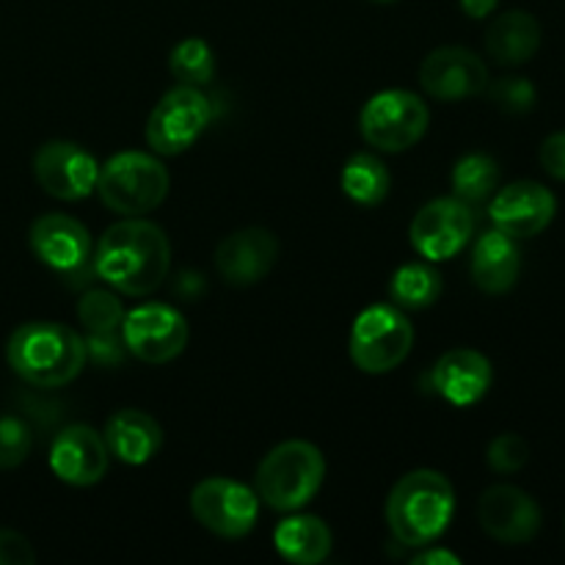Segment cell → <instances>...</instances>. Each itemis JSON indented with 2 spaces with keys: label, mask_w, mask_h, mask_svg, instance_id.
Returning a JSON list of instances; mask_svg holds the SVG:
<instances>
[{
  "label": "cell",
  "mask_w": 565,
  "mask_h": 565,
  "mask_svg": "<svg viewBox=\"0 0 565 565\" xmlns=\"http://www.w3.org/2000/svg\"><path fill=\"white\" fill-rule=\"evenodd\" d=\"M94 268H97L99 279L114 290L132 298L149 296L169 276V235L143 215L116 221L97 241Z\"/></svg>",
  "instance_id": "6da1fadb"
},
{
  "label": "cell",
  "mask_w": 565,
  "mask_h": 565,
  "mask_svg": "<svg viewBox=\"0 0 565 565\" xmlns=\"http://www.w3.org/2000/svg\"><path fill=\"white\" fill-rule=\"evenodd\" d=\"M86 342L75 329L55 320H31L11 331L6 362L25 384L39 390L66 386L86 367Z\"/></svg>",
  "instance_id": "7a4b0ae2"
},
{
  "label": "cell",
  "mask_w": 565,
  "mask_h": 565,
  "mask_svg": "<svg viewBox=\"0 0 565 565\" xmlns=\"http://www.w3.org/2000/svg\"><path fill=\"white\" fill-rule=\"evenodd\" d=\"M456 513V489L436 469H414L386 497V524L397 544L423 550L441 539Z\"/></svg>",
  "instance_id": "3957f363"
},
{
  "label": "cell",
  "mask_w": 565,
  "mask_h": 565,
  "mask_svg": "<svg viewBox=\"0 0 565 565\" xmlns=\"http://www.w3.org/2000/svg\"><path fill=\"white\" fill-rule=\"evenodd\" d=\"M326 480V458L312 441L290 439L276 445L257 467V497L281 513L301 511Z\"/></svg>",
  "instance_id": "277c9868"
},
{
  "label": "cell",
  "mask_w": 565,
  "mask_h": 565,
  "mask_svg": "<svg viewBox=\"0 0 565 565\" xmlns=\"http://www.w3.org/2000/svg\"><path fill=\"white\" fill-rule=\"evenodd\" d=\"M169 169L149 152H119L99 166L97 188L103 204L121 218H138L163 204L169 196Z\"/></svg>",
  "instance_id": "5b68a950"
},
{
  "label": "cell",
  "mask_w": 565,
  "mask_h": 565,
  "mask_svg": "<svg viewBox=\"0 0 565 565\" xmlns=\"http://www.w3.org/2000/svg\"><path fill=\"white\" fill-rule=\"evenodd\" d=\"M414 348V326L395 303H375L353 320L348 353L362 373L384 375L401 367Z\"/></svg>",
  "instance_id": "8992f818"
},
{
  "label": "cell",
  "mask_w": 565,
  "mask_h": 565,
  "mask_svg": "<svg viewBox=\"0 0 565 565\" xmlns=\"http://www.w3.org/2000/svg\"><path fill=\"white\" fill-rule=\"evenodd\" d=\"M430 110L423 97L406 88H386L370 97L359 114L362 138L379 152H406L428 132Z\"/></svg>",
  "instance_id": "52a82bcc"
},
{
  "label": "cell",
  "mask_w": 565,
  "mask_h": 565,
  "mask_svg": "<svg viewBox=\"0 0 565 565\" xmlns=\"http://www.w3.org/2000/svg\"><path fill=\"white\" fill-rule=\"evenodd\" d=\"M213 119V103L196 86H177L160 97L147 119V143L158 154H182L199 141Z\"/></svg>",
  "instance_id": "ba28073f"
},
{
  "label": "cell",
  "mask_w": 565,
  "mask_h": 565,
  "mask_svg": "<svg viewBox=\"0 0 565 565\" xmlns=\"http://www.w3.org/2000/svg\"><path fill=\"white\" fill-rule=\"evenodd\" d=\"M188 320L169 303H138L121 320V340L127 351L143 364H169L188 345Z\"/></svg>",
  "instance_id": "9c48e42d"
},
{
  "label": "cell",
  "mask_w": 565,
  "mask_h": 565,
  "mask_svg": "<svg viewBox=\"0 0 565 565\" xmlns=\"http://www.w3.org/2000/svg\"><path fill=\"white\" fill-rule=\"evenodd\" d=\"M191 513L218 539H243L259 516L257 491L232 478H204L191 491Z\"/></svg>",
  "instance_id": "30bf717a"
},
{
  "label": "cell",
  "mask_w": 565,
  "mask_h": 565,
  "mask_svg": "<svg viewBox=\"0 0 565 565\" xmlns=\"http://www.w3.org/2000/svg\"><path fill=\"white\" fill-rule=\"evenodd\" d=\"M475 210L472 204L461 202L458 196H441L425 204L412 221V246L430 263H445L469 246L475 235Z\"/></svg>",
  "instance_id": "8fae6325"
},
{
  "label": "cell",
  "mask_w": 565,
  "mask_h": 565,
  "mask_svg": "<svg viewBox=\"0 0 565 565\" xmlns=\"http://www.w3.org/2000/svg\"><path fill=\"white\" fill-rule=\"evenodd\" d=\"M33 177L53 199L81 202L97 188L99 163L81 143L47 141L33 154Z\"/></svg>",
  "instance_id": "7c38bea8"
},
{
  "label": "cell",
  "mask_w": 565,
  "mask_h": 565,
  "mask_svg": "<svg viewBox=\"0 0 565 565\" xmlns=\"http://www.w3.org/2000/svg\"><path fill=\"white\" fill-rule=\"evenodd\" d=\"M478 522L489 539L519 546L539 535L544 516H541V505L527 491H522L519 486L497 483L480 497Z\"/></svg>",
  "instance_id": "4fadbf2b"
},
{
  "label": "cell",
  "mask_w": 565,
  "mask_h": 565,
  "mask_svg": "<svg viewBox=\"0 0 565 565\" xmlns=\"http://www.w3.org/2000/svg\"><path fill=\"white\" fill-rule=\"evenodd\" d=\"M419 86L439 103L478 97L489 86V66L467 47H439L425 55L419 66Z\"/></svg>",
  "instance_id": "5bb4252c"
},
{
  "label": "cell",
  "mask_w": 565,
  "mask_h": 565,
  "mask_svg": "<svg viewBox=\"0 0 565 565\" xmlns=\"http://www.w3.org/2000/svg\"><path fill=\"white\" fill-rule=\"evenodd\" d=\"M489 213L494 230L505 232L513 241H527L541 235L555 221L557 199L541 182L519 180L494 193Z\"/></svg>",
  "instance_id": "9a60e30c"
},
{
  "label": "cell",
  "mask_w": 565,
  "mask_h": 565,
  "mask_svg": "<svg viewBox=\"0 0 565 565\" xmlns=\"http://www.w3.org/2000/svg\"><path fill=\"white\" fill-rule=\"evenodd\" d=\"M110 463L108 445L99 430L92 425H70L61 430L50 447V469L64 483L77 486V489H88L97 486L105 478Z\"/></svg>",
  "instance_id": "2e32d148"
},
{
  "label": "cell",
  "mask_w": 565,
  "mask_h": 565,
  "mask_svg": "<svg viewBox=\"0 0 565 565\" xmlns=\"http://www.w3.org/2000/svg\"><path fill=\"white\" fill-rule=\"evenodd\" d=\"M279 259V241L265 226L232 232L215 248V270L232 287H252L274 270Z\"/></svg>",
  "instance_id": "e0dca14e"
},
{
  "label": "cell",
  "mask_w": 565,
  "mask_h": 565,
  "mask_svg": "<svg viewBox=\"0 0 565 565\" xmlns=\"http://www.w3.org/2000/svg\"><path fill=\"white\" fill-rule=\"evenodd\" d=\"M31 252L58 274H75L92 257V237L83 221L64 213L39 215L28 232Z\"/></svg>",
  "instance_id": "ac0fdd59"
},
{
  "label": "cell",
  "mask_w": 565,
  "mask_h": 565,
  "mask_svg": "<svg viewBox=\"0 0 565 565\" xmlns=\"http://www.w3.org/2000/svg\"><path fill=\"white\" fill-rule=\"evenodd\" d=\"M494 381L491 362L475 348H452L436 362L434 386L447 403L458 408L483 401Z\"/></svg>",
  "instance_id": "d6986e66"
},
{
  "label": "cell",
  "mask_w": 565,
  "mask_h": 565,
  "mask_svg": "<svg viewBox=\"0 0 565 565\" xmlns=\"http://www.w3.org/2000/svg\"><path fill=\"white\" fill-rule=\"evenodd\" d=\"M105 445L114 458L127 467H143L163 447V430L152 414L141 408H121L105 423Z\"/></svg>",
  "instance_id": "ffe728a7"
},
{
  "label": "cell",
  "mask_w": 565,
  "mask_h": 565,
  "mask_svg": "<svg viewBox=\"0 0 565 565\" xmlns=\"http://www.w3.org/2000/svg\"><path fill=\"white\" fill-rule=\"evenodd\" d=\"M469 274H472L475 287L489 292V296L511 292L516 287L519 274H522V254H519L516 241L500 230L486 232L472 248Z\"/></svg>",
  "instance_id": "44dd1931"
},
{
  "label": "cell",
  "mask_w": 565,
  "mask_h": 565,
  "mask_svg": "<svg viewBox=\"0 0 565 565\" xmlns=\"http://www.w3.org/2000/svg\"><path fill=\"white\" fill-rule=\"evenodd\" d=\"M541 25L530 11L513 9L497 17L486 31V53L500 66H522L539 53Z\"/></svg>",
  "instance_id": "7402d4cb"
},
{
  "label": "cell",
  "mask_w": 565,
  "mask_h": 565,
  "mask_svg": "<svg viewBox=\"0 0 565 565\" xmlns=\"http://www.w3.org/2000/svg\"><path fill=\"white\" fill-rule=\"evenodd\" d=\"M274 546L287 563L318 565L331 555L334 535L323 519L298 513V516H287L285 522L276 524Z\"/></svg>",
  "instance_id": "603a6c76"
},
{
  "label": "cell",
  "mask_w": 565,
  "mask_h": 565,
  "mask_svg": "<svg viewBox=\"0 0 565 565\" xmlns=\"http://www.w3.org/2000/svg\"><path fill=\"white\" fill-rule=\"evenodd\" d=\"M342 193L362 207H375L392 191V177L384 160L373 152H356L345 160L340 177Z\"/></svg>",
  "instance_id": "cb8c5ba5"
},
{
  "label": "cell",
  "mask_w": 565,
  "mask_h": 565,
  "mask_svg": "<svg viewBox=\"0 0 565 565\" xmlns=\"http://www.w3.org/2000/svg\"><path fill=\"white\" fill-rule=\"evenodd\" d=\"M392 303L401 309H428L441 296V274L430 259L425 263H406L392 274L390 281Z\"/></svg>",
  "instance_id": "d4e9b609"
},
{
  "label": "cell",
  "mask_w": 565,
  "mask_h": 565,
  "mask_svg": "<svg viewBox=\"0 0 565 565\" xmlns=\"http://www.w3.org/2000/svg\"><path fill=\"white\" fill-rule=\"evenodd\" d=\"M452 196L467 204H483L494 196L500 185V166L491 154L469 152L452 166Z\"/></svg>",
  "instance_id": "484cf974"
},
{
  "label": "cell",
  "mask_w": 565,
  "mask_h": 565,
  "mask_svg": "<svg viewBox=\"0 0 565 565\" xmlns=\"http://www.w3.org/2000/svg\"><path fill=\"white\" fill-rule=\"evenodd\" d=\"M169 70L182 86H207L215 77V53L204 39L188 36L174 44L169 55Z\"/></svg>",
  "instance_id": "4316f807"
},
{
  "label": "cell",
  "mask_w": 565,
  "mask_h": 565,
  "mask_svg": "<svg viewBox=\"0 0 565 565\" xmlns=\"http://www.w3.org/2000/svg\"><path fill=\"white\" fill-rule=\"evenodd\" d=\"M77 320L83 329L92 331L94 337H110L116 329H121L125 320V307H121L119 296L108 290H88L86 296L77 301Z\"/></svg>",
  "instance_id": "83f0119b"
},
{
  "label": "cell",
  "mask_w": 565,
  "mask_h": 565,
  "mask_svg": "<svg viewBox=\"0 0 565 565\" xmlns=\"http://www.w3.org/2000/svg\"><path fill=\"white\" fill-rule=\"evenodd\" d=\"M489 92L491 103L502 110V114H511V116H522L530 114L535 108V99H539V92H535L533 83L527 77H500V81L489 83L486 86Z\"/></svg>",
  "instance_id": "f1b7e54d"
},
{
  "label": "cell",
  "mask_w": 565,
  "mask_h": 565,
  "mask_svg": "<svg viewBox=\"0 0 565 565\" xmlns=\"http://www.w3.org/2000/svg\"><path fill=\"white\" fill-rule=\"evenodd\" d=\"M33 434L20 417L0 414V469H17L31 456Z\"/></svg>",
  "instance_id": "f546056e"
},
{
  "label": "cell",
  "mask_w": 565,
  "mask_h": 565,
  "mask_svg": "<svg viewBox=\"0 0 565 565\" xmlns=\"http://www.w3.org/2000/svg\"><path fill=\"white\" fill-rule=\"evenodd\" d=\"M486 461L497 475H516L530 461V445L519 434H500L489 445Z\"/></svg>",
  "instance_id": "4dcf8cb0"
},
{
  "label": "cell",
  "mask_w": 565,
  "mask_h": 565,
  "mask_svg": "<svg viewBox=\"0 0 565 565\" xmlns=\"http://www.w3.org/2000/svg\"><path fill=\"white\" fill-rule=\"evenodd\" d=\"M36 552L31 541L14 530H0V565H33Z\"/></svg>",
  "instance_id": "1f68e13d"
},
{
  "label": "cell",
  "mask_w": 565,
  "mask_h": 565,
  "mask_svg": "<svg viewBox=\"0 0 565 565\" xmlns=\"http://www.w3.org/2000/svg\"><path fill=\"white\" fill-rule=\"evenodd\" d=\"M539 160L546 174L565 182V130L552 132L550 138H544L539 149Z\"/></svg>",
  "instance_id": "d6a6232c"
},
{
  "label": "cell",
  "mask_w": 565,
  "mask_h": 565,
  "mask_svg": "<svg viewBox=\"0 0 565 565\" xmlns=\"http://www.w3.org/2000/svg\"><path fill=\"white\" fill-rule=\"evenodd\" d=\"M412 565H461V557L452 555L450 550H430L428 544L419 555L412 557Z\"/></svg>",
  "instance_id": "836d02e7"
},
{
  "label": "cell",
  "mask_w": 565,
  "mask_h": 565,
  "mask_svg": "<svg viewBox=\"0 0 565 565\" xmlns=\"http://www.w3.org/2000/svg\"><path fill=\"white\" fill-rule=\"evenodd\" d=\"M458 6H461L463 14L472 17V20H483V17L494 14L500 0H458Z\"/></svg>",
  "instance_id": "e575fe53"
},
{
  "label": "cell",
  "mask_w": 565,
  "mask_h": 565,
  "mask_svg": "<svg viewBox=\"0 0 565 565\" xmlns=\"http://www.w3.org/2000/svg\"><path fill=\"white\" fill-rule=\"evenodd\" d=\"M370 3H379V6H386V3H397V0H370Z\"/></svg>",
  "instance_id": "d590c367"
}]
</instances>
